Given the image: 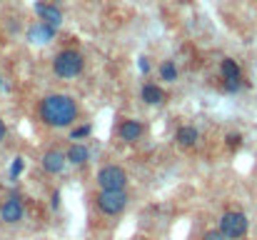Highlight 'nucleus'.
Returning a JSON list of instances; mask_svg holds the SVG:
<instances>
[{
  "mask_svg": "<svg viewBox=\"0 0 257 240\" xmlns=\"http://www.w3.org/2000/svg\"><path fill=\"white\" fill-rule=\"evenodd\" d=\"M85 68V58L80 50H73V48H65L60 50L55 58H53V73L63 80H70L75 75H80Z\"/></svg>",
  "mask_w": 257,
  "mask_h": 240,
  "instance_id": "nucleus-2",
  "label": "nucleus"
},
{
  "mask_svg": "<svg viewBox=\"0 0 257 240\" xmlns=\"http://www.w3.org/2000/svg\"><path fill=\"white\" fill-rule=\"evenodd\" d=\"M0 85H3V78H0Z\"/></svg>",
  "mask_w": 257,
  "mask_h": 240,
  "instance_id": "nucleus-24",
  "label": "nucleus"
},
{
  "mask_svg": "<svg viewBox=\"0 0 257 240\" xmlns=\"http://www.w3.org/2000/svg\"><path fill=\"white\" fill-rule=\"evenodd\" d=\"M225 145H227V150H232V153L240 150V148H242V135H240V133H227V135H225Z\"/></svg>",
  "mask_w": 257,
  "mask_h": 240,
  "instance_id": "nucleus-16",
  "label": "nucleus"
},
{
  "mask_svg": "<svg viewBox=\"0 0 257 240\" xmlns=\"http://www.w3.org/2000/svg\"><path fill=\"white\" fill-rule=\"evenodd\" d=\"M35 13H38V18H40V23H45V25H50V28H60V23H63V13L55 8V3H35Z\"/></svg>",
  "mask_w": 257,
  "mask_h": 240,
  "instance_id": "nucleus-8",
  "label": "nucleus"
},
{
  "mask_svg": "<svg viewBox=\"0 0 257 240\" xmlns=\"http://www.w3.org/2000/svg\"><path fill=\"white\" fill-rule=\"evenodd\" d=\"M220 75H222L225 83H230V80H240L242 78V68H240L237 60H232V58H222V63H220Z\"/></svg>",
  "mask_w": 257,
  "mask_h": 240,
  "instance_id": "nucleus-14",
  "label": "nucleus"
},
{
  "mask_svg": "<svg viewBox=\"0 0 257 240\" xmlns=\"http://www.w3.org/2000/svg\"><path fill=\"white\" fill-rule=\"evenodd\" d=\"M95 183H97L100 190H125L127 188V173H125L122 165L110 163V165H102L97 170Z\"/></svg>",
  "mask_w": 257,
  "mask_h": 240,
  "instance_id": "nucleus-5",
  "label": "nucleus"
},
{
  "mask_svg": "<svg viewBox=\"0 0 257 240\" xmlns=\"http://www.w3.org/2000/svg\"><path fill=\"white\" fill-rule=\"evenodd\" d=\"M143 133H145V128H143L140 120H122L120 128H117V135L125 143H138L143 138Z\"/></svg>",
  "mask_w": 257,
  "mask_h": 240,
  "instance_id": "nucleus-9",
  "label": "nucleus"
},
{
  "mask_svg": "<svg viewBox=\"0 0 257 240\" xmlns=\"http://www.w3.org/2000/svg\"><path fill=\"white\" fill-rule=\"evenodd\" d=\"M23 168H25V160L23 158H15L10 163V180H18L20 178V173H23Z\"/></svg>",
  "mask_w": 257,
  "mask_h": 240,
  "instance_id": "nucleus-18",
  "label": "nucleus"
},
{
  "mask_svg": "<svg viewBox=\"0 0 257 240\" xmlns=\"http://www.w3.org/2000/svg\"><path fill=\"white\" fill-rule=\"evenodd\" d=\"M202 240H227V238H225V235H222L217 228H212V230H207V233L202 235Z\"/></svg>",
  "mask_w": 257,
  "mask_h": 240,
  "instance_id": "nucleus-19",
  "label": "nucleus"
},
{
  "mask_svg": "<svg viewBox=\"0 0 257 240\" xmlns=\"http://www.w3.org/2000/svg\"><path fill=\"white\" fill-rule=\"evenodd\" d=\"M140 98H143L145 105H163V103H165V93H163V88L155 85V83H145L143 90H140Z\"/></svg>",
  "mask_w": 257,
  "mask_h": 240,
  "instance_id": "nucleus-12",
  "label": "nucleus"
},
{
  "mask_svg": "<svg viewBox=\"0 0 257 240\" xmlns=\"http://www.w3.org/2000/svg\"><path fill=\"white\" fill-rule=\"evenodd\" d=\"M160 78L165 80V83H175L177 80V65L172 60H163L160 63Z\"/></svg>",
  "mask_w": 257,
  "mask_h": 240,
  "instance_id": "nucleus-15",
  "label": "nucleus"
},
{
  "mask_svg": "<svg viewBox=\"0 0 257 240\" xmlns=\"http://www.w3.org/2000/svg\"><path fill=\"white\" fill-rule=\"evenodd\" d=\"M78 103L65 93H50L38 105V115L48 128H70L78 120Z\"/></svg>",
  "mask_w": 257,
  "mask_h": 240,
  "instance_id": "nucleus-1",
  "label": "nucleus"
},
{
  "mask_svg": "<svg viewBox=\"0 0 257 240\" xmlns=\"http://www.w3.org/2000/svg\"><path fill=\"white\" fill-rule=\"evenodd\" d=\"M5 133H8V128H5V123H3V118H0V140L5 138Z\"/></svg>",
  "mask_w": 257,
  "mask_h": 240,
  "instance_id": "nucleus-23",
  "label": "nucleus"
},
{
  "mask_svg": "<svg viewBox=\"0 0 257 240\" xmlns=\"http://www.w3.org/2000/svg\"><path fill=\"white\" fill-rule=\"evenodd\" d=\"M127 190H100L97 195H95V205H97V210L102 213V215H110V218H115V215H120L125 208H127Z\"/></svg>",
  "mask_w": 257,
  "mask_h": 240,
  "instance_id": "nucleus-4",
  "label": "nucleus"
},
{
  "mask_svg": "<svg viewBox=\"0 0 257 240\" xmlns=\"http://www.w3.org/2000/svg\"><path fill=\"white\" fill-rule=\"evenodd\" d=\"M23 218H25V205H23L20 195L5 198L3 205H0V220L8 223V225H15V223H20Z\"/></svg>",
  "mask_w": 257,
  "mask_h": 240,
  "instance_id": "nucleus-6",
  "label": "nucleus"
},
{
  "mask_svg": "<svg viewBox=\"0 0 257 240\" xmlns=\"http://www.w3.org/2000/svg\"><path fill=\"white\" fill-rule=\"evenodd\" d=\"M65 160L70 163V165H85L87 160H90V150H87V145L83 143H73L70 148H68V153H65Z\"/></svg>",
  "mask_w": 257,
  "mask_h": 240,
  "instance_id": "nucleus-13",
  "label": "nucleus"
},
{
  "mask_svg": "<svg viewBox=\"0 0 257 240\" xmlns=\"http://www.w3.org/2000/svg\"><path fill=\"white\" fill-rule=\"evenodd\" d=\"M55 38V28H50V25H45V23H35V25H30V30H28V40L30 43H38V45H45V43H50Z\"/></svg>",
  "mask_w": 257,
  "mask_h": 240,
  "instance_id": "nucleus-10",
  "label": "nucleus"
},
{
  "mask_svg": "<svg viewBox=\"0 0 257 240\" xmlns=\"http://www.w3.org/2000/svg\"><path fill=\"white\" fill-rule=\"evenodd\" d=\"M50 208H53V210H58V208H60V193H58V190L50 195Z\"/></svg>",
  "mask_w": 257,
  "mask_h": 240,
  "instance_id": "nucleus-21",
  "label": "nucleus"
},
{
  "mask_svg": "<svg viewBox=\"0 0 257 240\" xmlns=\"http://www.w3.org/2000/svg\"><path fill=\"white\" fill-rule=\"evenodd\" d=\"M140 70H143V73H150V63H148V58H140Z\"/></svg>",
  "mask_w": 257,
  "mask_h": 240,
  "instance_id": "nucleus-22",
  "label": "nucleus"
},
{
  "mask_svg": "<svg viewBox=\"0 0 257 240\" xmlns=\"http://www.w3.org/2000/svg\"><path fill=\"white\" fill-rule=\"evenodd\" d=\"M40 163H43V170H45L48 175H60V173L65 170V165H68L65 153H63V150H58V148L45 150V155H43Z\"/></svg>",
  "mask_w": 257,
  "mask_h": 240,
  "instance_id": "nucleus-7",
  "label": "nucleus"
},
{
  "mask_svg": "<svg viewBox=\"0 0 257 240\" xmlns=\"http://www.w3.org/2000/svg\"><path fill=\"white\" fill-rule=\"evenodd\" d=\"M247 228H250V220H247V215L242 210H227V213H222L220 225H217V230L227 240H242L247 235Z\"/></svg>",
  "mask_w": 257,
  "mask_h": 240,
  "instance_id": "nucleus-3",
  "label": "nucleus"
},
{
  "mask_svg": "<svg viewBox=\"0 0 257 240\" xmlns=\"http://www.w3.org/2000/svg\"><path fill=\"white\" fill-rule=\"evenodd\" d=\"M225 90H227V93H237V90H240V80H230V83H225Z\"/></svg>",
  "mask_w": 257,
  "mask_h": 240,
  "instance_id": "nucleus-20",
  "label": "nucleus"
},
{
  "mask_svg": "<svg viewBox=\"0 0 257 240\" xmlns=\"http://www.w3.org/2000/svg\"><path fill=\"white\" fill-rule=\"evenodd\" d=\"M175 140H177L180 148H195L197 140H200V133H197L195 125H180L177 133H175Z\"/></svg>",
  "mask_w": 257,
  "mask_h": 240,
  "instance_id": "nucleus-11",
  "label": "nucleus"
},
{
  "mask_svg": "<svg viewBox=\"0 0 257 240\" xmlns=\"http://www.w3.org/2000/svg\"><path fill=\"white\" fill-rule=\"evenodd\" d=\"M90 133H92L90 125H75V128H70V140H83Z\"/></svg>",
  "mask_w": 257,
  "mask_h": 240,
  "instance_id": "nucleus-17",
  "label": "nucleus"
}]
</instances>
